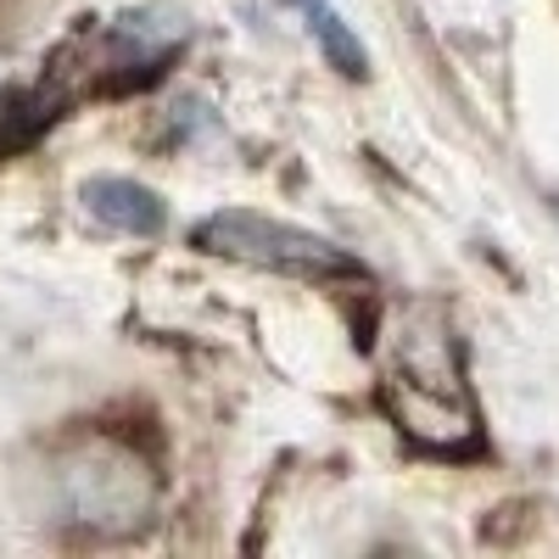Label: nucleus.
Here are the masks:
<instances>
[{
	"instance_id": "nucleus-1",
	"label": "nucleus",
	"mask_w": 559,
	"mask_h": 559,
	"mask_svg": "<svg viewBox=\"0 0 559 559\" xmlns=\"http://www.w3.org/2000/svg\"><path fill=\"white\" fill-rule=\"evenodd\" d=\"M57 492H62V515L96 537H123L134 526H146L157 503L152 471L140 464V453H129L112 437L79 442L57 464Z\"/></svg>"
},
{
	"instance_id": "nucleus-2",
	"label": "nucleus",
	"mask_w": 559,
	"mask_h": 559,
	"mask_svg": "<svg viewBox=\"0 0 559 559\" xmlns=\"http://www.w3.org/2000/svg\"><path fill=\"white\" fill-rule=\"evenodd\" d=\"M386 408L392 419L431 453H471L481 442L476 431V403L464 392L459 369H453V342L419 347L408 342L397 369L386 376Z\"/></svg>"
},
{
	"instance_id": "nucleus-3",
	"label": "nucleus",
	"mask_w": 559,
	"mask_h": 559,
	"mask_svg": "<svg viewBox=\"0 0 559 559\" xmlns=\"http://www.w3.org/2000/svg\"><path fill=\"white\" fill-rule=\"evenodd\" d=\"M191 247H202L207 258H229V263H252V269H274V274H297V280H364V263L313 236L302 224L269 218V213H247V207H224L213 218H202L191 229Z\"/></svg>"
},
{
	"instance_id": "nucleus-4",
	"label": "nucleus",
	"mask_w": 559,
	"mask_h": 559,
	"mask_svg": "<svg viewBox=\"0 0 559 559\" xmlns=\"http://www.w3.org/2000/svg\"><path fill=\"white\" fill-rule=\"evenodd\" d=\"M84 207L96 213L107 229H123V236H163V224H168V207L163 197L152 191V185H134V179H90L84 185Z\"/></svg>"
},
{
	"instance_id": "nucleus-5",
	"label": "nucleus",
	"mask_w": 559,
	"mask_h": 559,
	"mask_svg": "<svg viewBox=\"0 0 559 559\" xmlns=\"http://www.w3.org/2000/svg\"><path fill=\"white\" fill-rule=\"evenodd\" d=\"M292 7L308 17V34L319 39V51L331 57L336 73H347V79H364L369 73V51L358 45V34L342 23V12L331 7V0H292Z\"/></svg>"
},
{
	"instance_id": "nucleus-6",
	"label": "nucleus",
	"mask_w": 559,
	"mask_h": 559,
	"mask_svg": "<svg viewBox=\"0 0 559 559\" xmlns=\"http://www.w3.org/2000/svg\"><path fill=\"white\" fill-rule=\"evenodd\" d=\"M51 107H57V90H0V157L28 146V140L51 123Z\"/></svg>"
},
{
	"instance_id": "nucleus-7",
	"label": "nucleus",
	"mask_w": 559,
	"mask_h": 559,
	"mask_svg": "<svg viewBox=\"0 0 559 559\" xmlns=\"http://www.w3.org/2000/svg\"><path fill=\"white\" fill-rule=\"evenodd\" d=\"M554 213H559V202H554Z\"/></svg>"
}]
</instances>
